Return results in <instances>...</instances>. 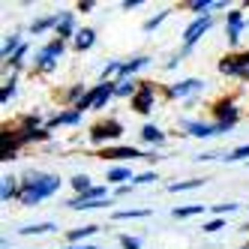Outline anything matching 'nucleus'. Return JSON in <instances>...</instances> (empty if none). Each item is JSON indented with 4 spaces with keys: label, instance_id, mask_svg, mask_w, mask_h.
Listing matches in <instances>:
<instances>
[{
    "label": "nucleus",
    "instance_id": "1a4fd4ad",
    "mask_svg": "<svg viewBox=\"0 0 249 249\" xmlns=\"http://www.w3.org/2000/svg\"><path fill=\"white\" fill-rule=\"evenodd\" d=\"M201 87H204V81L201 78H183V81H177L174 87H171V96H192V93H198L201 90Z\"/></svg>",
    "mask_w": 249,
    "mask_h": 249
},
{
    "label": "nucleus",
    "instance_id": "b1692460",
    "mask_svg": "<svg viewBox=\"0 0 249 249\" xmlns=\"http://www.w3.org/2000/svg\"><path fill=\"white\" fill-rule=\"evenodd\" d=\"M204 186V180H180V183H171L168 192H186V189H198Z\"/></svg>",
    "mask_w": 249,
    "mask_h": 249
},
{
    "label": "nucleus",
    "instance_id": "4c0bfd02",
    "mask_svg": "<svg viewBox=\"0 0 249 249\" xmlns=\"http://www.w3.org/2000/svg\"><path fill=\"white\" fill-rule=\"evenodd\" d=\"M135 6H141V0H123V9H135Z\"/></svg>",
    "mask_w": 249,
    "mask_h": 249
},
{
    "label": "nucleus",
    "instance_id": "2eb2a0df",
    "mask_svg": "<svg viewBox=\"0 0 249 249\" xmlns=\"http://www.w3.org/2000/svg\"><path fill=\"white\" fill-rule=\"evenodd\" d=\"M147 63H150V57H135V60H129V63H123V66H120V78L129 81V75H135L138 69H144Z\"/></svg>",
    "mask_w": 249,
    "mask_h": 249
},
{
    "label": "nucleus",
    "instance_id": "6e6552de",
    "mask_svg": "<svg viewBox=\"0 0 249 249\" xmlns=\"http://www.w3.org/2000/svg\"><path fill=\"white\" fill-rule=\"evenodd\" d=\"M183 126H186V129H189V135H195V138H213V135H219V126H216V123L183 120Z\"/></svg>",
    "mask_w": 249,
    "mask_h": 249
},
{
    "label": "nucleus",
    "instance_id": "a19ab883",
    "mask_svg": "<svg viewBox=\"0 0 249 249\" xmlns=\"http://www.w3.org/2000/svg\"><path fill=\"white\" fill-rule=\"evenodd\" d=\"M3 249H9V246H3Z\"/></svg>",
    "mask_w": 249,
    "mask_h": 249
},
{
    "label": "nucleus",
    "instance_id": "bb28decb",
    "mask_svg": "<svg viewBox=\"0 0 249 249\" xmlns=\"http://www.w3.org/2000/svg\"><path fill=\"white\" fill-rule=\"evenodd\" d=\"M138 216H150V210H117L114 219H138Z\"/></svg>",
    "mask_w": 249,
    "mask_h": 249
},
{
    "label": "nucleus",
    "instance_id": "a211bd4d",
    "mask_svg": "<svg viewBox=\"0 0 249 249\" xmlns=\"http://www.w3.org/2000/svg\"><path fill=\"white\" fill-rule=\"evenodd\" d=\"M57 225L54 222H36V225H24L18 228V234H48V231H54Z\"/></svg>",
    "mask_w": 249,
    "mask_h": 249
},
{
    "label": "nucleus",
    "instance_id": "7c9ffc66",
    "mask_svg": "<svg viewBox=\"0 0 249 249\" xmlns=\"http://www.w3.org/2000/svg\"><path fill=\"white\" fill-rule=\"evenodd\" d=\"M165 18H168V12H159V15H156V18H147V21H144V30H147V33H150V30H156V27H159V24H162Z\"/></svg>",
    "mask_w": 249,
    "mask_h": 249
},
{
    "label": "nucleus",
    "instance_id": "39448f33",
    "mask_svg": "<svg viewBox=\"0 0 249 249\" xmlns=\"http://www.w3.org/2000/svg\"><path fill=\"white\" fill-rule=\"evenodd\" d=\"M213 27V18H210V15H198V18H195L186 30H183V42H186V51L195 45V42H198L201 36H204V33Z\"/></svg>",
    "mask_w": 249,
    "mask_h": 249
},
{
    "label": "nucleus",
    "instance_id": "72a5a7b5",
    "mask_svg": "<svg viewBox=\"0 0 249 249\" xmlns=\"http://www.w3.org/2000/svg\"><path fill=\"white\" fill-rule=\"evenodd\" d=\"M12 96H15V78H9V81L3 84V105H6Z\"/></svg>",
    "mask_w": 249,
    "mask_h": 249
},
{
    "label": "nucleus",
    "instance_id": "c756f323",
    "mask_svg": "<svg viewBox=\"0 0 249 249\" xmlns=\"http://www.w3.org/2000/svg\"><path fill=\"white\" fill-rule=\"evenodd\" d=\"M135 84L132 81H117V96H135Z\"/></svg>",
    "mask_w": 249,
    "mask_h": 249
},
{
    "label": "nucleus",
    "instance_id": "7ed1b4c3",
    "mask_svg": "<svg viewBox=\"0 0 249 249\" xmlns=\"http://www.w3.org/2000/svg\"><path fill=\"white\" fill-rule=\"evenodd\" d=\"M105 192H108V186H93L90 192L78 195V198L69 201V207L72 210H96V207H108V201H105Z\"/></svg>",
    "mask_w": 249,
    "mask_h": 249
},
{
    "label": "nucleus",
    "instance_id": "4be33fe9",
    "mask_svg": "<svg viewBox=\"0 0 249 249\" xmlns=\"http://www.w3.org/2000/svg\"><path fill=\"white\" fill-rule=\"evenodd\" d=\"M15 192H18V186H15V177H12V174H6V177H3V189H0V198L9 201Z\"/></svg>",
    "mask_w": 249,
    "mask_h": 249
},
{
    "label": "nucleus",
    "instance_id": "9d476101",
    "mask_svg": "<svg viewBox=\"0 0 249 249\" xmlns=\"http://www.w3.org/2000/svg\"><path fill=\"white\" fill-rule=\"evenodd\" d=\"M243 24H246V21H243V12H240V9H231V12H228V24H225L228 39H231V42H237V39H240Z\"/></svg>",
    "mask_w": 249,
    "mask_h": 249
},
{
    "label": "nucleus",
    "instance_id": "0eeeda50",
    "mask_svg": "<svg viewBox=\"0 0 249 249\" xmlns=\"http://www.w3.org/2000/svg\"><path fill=\"white\" fill-rule=\"evenodd\" d=\"M132 108H135L138 114H147V111L153 108V87H150V84H141V87H138V93L132 96Z\"/></svg>",
    "mask_w": 249,
    "mask_h": 249
},
{
    "label": "nucleus",
    "instance_id": "f8f14e48",
    "mask_svg": "<svg viewBox=\"0 0 249 249\" xmlns=\"http://www.w3.org/2000/svg\"><path fill=\"white\" fill-rule=\"evenodd\" d=\"M102 156H105V159H150L147 153H141V150H135V147H108Z\"/></svg>",
    "mask_w": 249,
    "mask_h": 249
},
{
    "label": "nucleus",
    "instance_id": "f3484780",
    "mask_svg": "<svg viewBox=\"0 0 249 249\" xmlns=\"http://www.w3.org/2000/svg\"><path fill=\"white\" fill-rule=\"evenodd\" d=\"M141 138H144L147 144H162V141H165V132L159 129V126H153V123H147V126L141 129Z\"/></svg>",
    "mask_w": 249,
    "mask_h": 249
},
{
    "label": "nucleus",
    "instance_id": "ddd939ff",
    "mask_svg": "<svg viewBox=\"0 0 249 249\" xmlns=\"http://www.w3.org/2000/svg\"><path fill=\"white\" fill-rule=\"evenodd\" d=\"M75 33V15L72 12H60V21H57V39H66Z\"/></svg>",
    "mask_w": 249,
    "mask_h": 249
},
{
    "label": "nucleus",
    "instance_id": "5701e85b",
    "mask_svg": "<svg viewBox=\"0 0 249 249\" xmlns=\"http://www.w3.org/2000/svg\"><path fill=\"white\" fill-rule=\"evenodd\" d=\"M96 231H99V225H84V228H75L72 234H69V240H72V243H78V240H84V237L96 234Z\"/></svg>",
    "mask_w": 249,
    "mask_h": 249
},
{
    "label": "nucleus",
    "instance_id": "6ab92c4d",
    "mask_svg": "<svg viewBox=\"0 0 249 249\" xmlns=\"http://www.w3.org/2000/svg\"><path fill=\"white\" fill-rule=\"evenodd\" d=\"M195 213H204V204H189V207H174V210H171V216H174V219H189V216H195Z\"/></svg>",
    "mask_w": 249,
    "mask_h": 249
},
{
    "label": "nucleus",
    "instance_id": "a878e982",
    "mask_svg": "<svg viewBox=\"0 0 249 249\" xmlns=\"http://www.w3.org/2000/svg\"><path fill=\"white\" fill-rule=\"evenodd\" d=\"M12 51H15V54H18V51H21V39L18 36H9L6 42H3V60L12 54Z\"/></svg>",
    "mask_w": 249,
    "mask_h": 249
},
{
    "label": "nucleus",
    "instance_id": "f03ea898",
    "mask_svg": "<svg viewBox=\"0 0 249 249\" xmlns=\"http://www.w3.org/2000/svg\"><path fill=\"white\" fill-rule=\"evenodd\" d=\"M108 96H117V84H111V81H102V84H96L93 90H87L78 102H75V111H93V108H102L105 105V99Z\"/></svg>",
    "mask_w": 249,
    "mask_h": 249
},
{
    "label": "nucleus",
    "instance_id": "aec40b11",
    "mask_svg": "<svg viewBox=\"0 0 249 249\" xmlns=\"http://www.w3.org/2000/svg\"><path fill=\"white\" fill-rule=\"evenodd\" d=\"M57 21H60V12H57V15H48V18H39V21H33V24H30V30H33V33L39 36V33H45L48 27H54Z\"/></svg>",
    "mask_w": 249,
    "mask_h": 249
},
{
    "label": "nucleus",
    "instance_id": "dca6fc26",
    "mask_svg": "<svg viewBox=\"0 0 249 249\" xmlns=\"http://www.w3.org/2000/svg\"><path fill=\"white\" fill-rule=\"evenodd\" d=\"M93 42H96V30L84 27V30H78V33H75V48H78V51L93 48Z\"/></svg>",
    "mask_w": 249,
    "mask_h": 249
},
{
    "label": "nucleus",
    "instance_id": "20e7f679",
    "mask_svg": "<svg viewBox=\"0 0 249 249\" xmlns=\"http://www.w3.org/2000/svg\"><path fill=\"white\" fill-rule=\"evenodd\" d=\"M63 39H54V42H48L42 51H39V54H36V66L39 69H45V72H51V69H54L57 66V60L63 57Z\"/></svg>",
    "mask_w": 249,
    "mask_h": 249
},
{
    "label": "nucleus",
    "instance_id": "f257e3e1",
    "mask_svg": "<svg viewBox=\"0 0 249 249\" xmlns=\"http://www.w3.org/2000/svg\"><path fill=\"white\" fill-rule=\"evenodd\" d=\"M57 189H60V177L36 171V174H30L27 180H24V186H21V192H18V201H21L24 207H33V204L51 198Z\"/></svg>",
    "mask_w": 249,
    "mask_h": 249
},
{
    "label": "nucleus",
    "instance_id": "2f4dec72",
    "mask_svg": "<svg viewBox=\"0 0 249 249\" xmlns=\"http://www.w3.org/2000/svg\"><path fill=\"white\" fill-rule=\"evenodd\" d=\"M234 210H237V204H231V201H228V204H216V207H213V213H216L219 219L225 216V213H234Z\"/></svg>",
    "mask_w": 249,
    "mask_h": 249
},
{
    "label": "nucleus",
    "instance_id": "4468645a",
    "mask_svg": "<svg viewBox=\"0 0 249 249\" xmlns=\"http://www.w3.org/2000/svg\"><path fill=\"white\" fill-rule=\"evenodd\" d=\"M84 114L81 111H60V114H54V117H51V123H48V126H72V123H78Z\"/></svg>",
    "mask_w": 249,
    "mask_h": 249
},
{
    "label": "nucleus",
    "instance_id": "412c9836",
    "mask_svg": "<svg viewBox=\"0 0 249 249\" xmlns=\"http://www.w3.org/2000/svg\"><path fill=\"white\" fill-rule=\"evenodd\" d=\"M123 180H132L129 168H111L108 171V183H123ZM123 186H126V183H123Z\"/></svg>",
    "mask_w": 249,
    "mask_h": 249
},
{
    "label": "nucleus",
    "instance_id": "e433bc0d",
    "mask_svg": "<svg viewBox=\"0 0 249 249\" xmlns=\"http://www.w3.org/2000/svg\"><path fill=\"white\" fill-rule=\"evenodd\" d=\"M222 228V219H210V222H204V231H219Z\"/></svg>",
    "mask_w": 249,
    "mask_h": 249
},
{
    "label": "nucleus",
    "instance_id": "9b49d317",
    "mask_svg": "<svg viewBox=\"0 0 249 249\" xmlns=\"http://www.w3.org/2000/svg\"><path fill=\"white\" fill-rule=\"evenodd\" d=\"M234 123H237V108H234L231 102L219 105V123H216V126H219V132H228L231 126H234Z\"/></svg>",
    "mask_w": 249,
    "mask_h": 249
},
{
    "label": "nucleus",
    "instance_id": "cd10ccee",
    "mask_svg": "<svg viewBox=\"0 0 249 249\" xmlns=\"http://www.w3.org/2000/svg\"><path fill=\"white\" fill-rule=\"evenodd\" d=\"M189 9H192V12H207V9H216V0H192Z\"/></svg>",
    "mask_w": 249,
    "mask_h": 249
},
{
    "label": "nucleus",
    "instance_id": "473e14b6",
    "mask_svg": "<svg viewBox=\"0 0 249 249\" xmlns=\"http://www.w3.org/2000/svg\"><path fill=\"white\" fill-rule=\"evenodd\" d=\"M120 66H123V63H117V60H111L108 66H105V69H102V81H108V75H114V72H120Z\"/></svg>",
    "mask_w": 249,
    "mask_h": 249
},
{
    "label": "nucleus",
    "instance_id": "c85d7f7f",
    "mask_svg": "<svg viewBox=\"0 0 249 249\" xmlns=\"http://www.w3.org/2000/svg\"><path fill=\"white\" fill-rule=\"evenodd\" d=\"M249 156V144H243V147H234V150H231L225 159H228V162H240V159H246Z\"/></svg>",
    "mask_w": 249,
    "mask_h": 249
},
{
    "label": "nucleus",
    "instance_id": "423d86ee",
    "mask_svg": "<svg viewBox=\"0 0 249 249\" xmlns=\"http://www.w3.org/2000/svg\"><path fill=\"white\" fill-rule=\"evenodd\" d=\"M123 135V126H120V123L117 120H105V123H96V126H93V132H90V138L96 141V144H99V141H105V138H120Z\"/></svg>",
    "mask_w": 249,
    "mask_h": 249
},
{
    "label": "nucleus",
    "instance_id": "393cba45",
    "mask_svg": "<svg viewBox=\"0 0 249 249\" xmlns=\"http://www.w3.org/2000/svg\"><path fill=\"white\" fill-rule=\"evenodd\" d=\"M72 186L78 189V195H84V192L93 189V186H90V177H87V174H75V177H72Z\"/></svg>",
    "mask_w": 249,
    "mask_h": 249
},
{
    "label": "nucleus",
    "instance_id": "c9c22d12",
    "mask_svg": "<svg viewBox=\"0 0 249 249\" xmlns=\"http://www.w3.org/2000/svg\"><path fill=\"white\" fill-rule=\"evenodd\" d=\"M150 180H156V174H153V171H144V174L132 177V183H150Z\"/></svg>",
    "mask_w": 249,
    "mask_h": 249
},
{
    "label": "nucleus",
    "instance_id": "58836bf2",
    "mask_svg": "<svg viewBox=\"0 0 249 249\" xmlns=\"http://www.w3.org/2000/svg\"><path fill=\"white\" fill-rule=\"evenodd\" d=\"M78 9H81V12H90V9H93V3H90V0H84V3H78Z\"/></svg>",
    "mask_w": 249,
    "mask_h": 249
},
{
    "label": "nucleus",
    "instance_id": "ea45409f",
    "mask_svg": "<svg viewBox=\"0 0 249 249\" xmlns=\"http://www.w3.org/2000/svg\"><path fill=\"white\" fill-rule=\"evenodd\" d=\"M63 249H96L93 243H84V246H63Z\"/></svg>",
    "mask_w": 249,
    "mask_h": 249
},
{
    "label": "nucleus",
    "instance_id": "f704fd0d",
    "mask_svg": "<svg viewBox=\"0 0 249 249\" xmlns=\"http://www.w3.org/2000/svg\"><path fill=\"white\" fill-rule=\"evenodd\" d=\"M120 243H123V249H141L138 237H129V234H123V237H120Z\"/></svg>",
    "mask_w": 249,
    "mask_h": 249
}]
</instances>
